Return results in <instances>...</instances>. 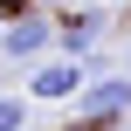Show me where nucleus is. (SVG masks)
<instances>
[{
	"instance_id": "nucleus-8",
	"label": "nucleus",
	"mask_w": 131,
	"mask_h": 131,
	"mask_svg": "<svg viewBox=\"0 0 131 131\" xmlns=\"http://www.w3.org/2000/svg\"><path fill=\"white\" fill-rule=\"evenodd\" d=\"M124 76H131V48H124Z\"/></svg>"
},
{
	"instance_id": "nucleus-3",
	"label": "nucleus",
	"mask_w": 131,
	"mask_h": 131,
	"mask_svg": "<svg viewBox=\"0 0 131 131\" xmlns=\"http://www.w3.org/2000/svg\"><path fill=\"white\" fill-rule=\"evenodd\" d=\"M48 48H55V14H14L7 21V35H0V55H14V62H48Z\"/></svg>"
},
{
	"instance_id": "nucleus-6",
	"label": "nucleus",
	"mask_w": 131,
	"mask_h": 131,
	"mask_svg": "<svg viewBox=\"0 0 131 131\" xmlns=\"http://www.w3.org/2000/svg\"><path fill=\"white\" fill-rule=\"evenodd\" d=\"M35 7H41V14H69L76 0H35Z\"/></svg>"
},
{
	"instance_id": "nucleus-9",
	"label": "nucleus",
	"mask_w": 131,
	"mask_h": 131,
	"mask_svg": "<svg viewBox=\"0 0 131 131\" xmlns=\"http://www.w3.org/2000/svg\"><path fill=\"white\" fill-rule=\"evenodd\" d=\"M0 35H7V14H0Z\"/></svg>"
},
{
	"instance_id": "nucleus-4",
	"label": "nucleus",
	"mask_w": 131,
	"mask_h": 131,
	"mask_svg": "<svg viewBox=\"0 0 131 131\" xmlns=\"http://www.w3.org/2000/svg\"><path fill=\"white\" fill-rule=\"evenodd\" d=\"M83 83H90V69H83V62H69V55H48V62H35V76H28V97H35V104H76V97H83Z\"/></svg>"
},
{
	"instance_id": "nucleus-1",
	"label": "nucleus",
	"mask_w": 131,
	"mask_h": 131,
	"mask_svg": "<svg viewBox=\"0 0 131 131\" xmlns=\"http://www.w3.org/2000/svg\"><path fill=\"white\" fill-rule=\"evenodd\" d=\"M104 28H111V14H104V7H69V14L55 21V55L90 62V55L104 48Z\"/></svg>"
},
{
	"instance_id": "nucleus-5",
	"label": "nucleus",
	"mask_w": 131,
	"mask_h": 131,
	"mask_svg": "<svg viewBox=\"0 0 131 131\" xmlns=\"http://www.w3.org/2000/svg\"><path fill=\"white\" fill-rule=\"evenodd\" d=\"M0 131H28V97L0 90Z\"/></svg>"
},
{
	"instance_id": "nucleus-7",
	"label": "nucleus",
	"mask_w": 131,
	"mask_h": 131,
	"mask_svg": "<svg viewBox=\"0 0 131 131\" xmlns=\"http://www.w3.org/2000/svg\"><path fill=\"white\" fill-rule=\"evenodd\" d=\"M69 131H97V124H83V117H76V124H69Z\"/></svg>"
},
{
	"instance_id": "nucleus-2",
	"label": "nucleus",
	"mask_w": 131,
	"mask_h": 131,
	"mask_svg": "<svg viewBox=\"0 0 131 131\" xmlns=\"http://www.w3.org/2000/svg\"><path fill=\"white\" fill-rule=\"evenodd\" d=\"M131 111V76H97V83H83V97H76V117L97 131H117V117Z\"/></svg>"
}]
</instances>
